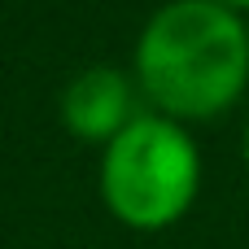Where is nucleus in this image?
I'll use <instances>...</instances> for the list:
<instances>
[{"label": "nucleus", "mask_w": 249, "mask_h": 249, "mask_svg": "<svg viewBox=\"0 0 249 249\" xmlns=\"http://www.w3.org/2000/svg\"><path fill=\"white\" fill-rule=\"evenodd\" d=\"M136 83L153 114L201 123L232 109L249 83V31L214 0H166L136 39Z\"/></svg>", "instance_id": "nucleus-1"}, {"label": "nucleus", "mask_w": 249, "mask_h": 249, "mask_svg": "<svg viewBox=\"0 0 249 249\" xmlns=\"http://www.w3.org/2000/svg\"><path fill=\"white\" fill-rule=\"evenodd\" d=\"M197 188L201 153L184 123L166 114H136L101 153V201L136 232H158L184 219Z\"/></svg>", "instance_id": "nucleus-2"}, {"label": "nucleus", "mask_w": 249, "mask_h": 249, "mask_svg": "<svg viewBox=\"0 0 249 249\" xmlns=\"http://www.w3.org/2000/svg\"><path fill=\"white\" fill-rule=\"evenodd\" d=\"M61 127L79 140L109 144L136 118V88L114 66H88L61 88Z\"/></svg>", "instance_id": "nucleus-3"}, {"label": "nucleus", "mask_w": 249, "mask_h": 249, "mask_svg": "<svg viewBox=\"0 0 249 249\" xmlns=\"http://www.w3.org/2000/svg\"><path fill=\"white\" fill-rule=\"evenodd\" d=\"M214 4H223V9H232V13H241V9H249V0H214Z\"/></svg>", "instance_id": "nucleus-4"}, {"label": "nucleus", "mask_w": 249, "mask_h": 249, "mask_svg": "<svg viewBox=\"0 0 249 249\" xmlns=\"http://www.w3.org/2000/svg\"><path fill=\"white\" fill-rule=\"evenodd\" d=\"M245 158H249V127H245Z\"/></svg>", "instance_id": "nucleus-5"}, {"label": "nucleus", "mask_w": 249, "mask_h": 249, "mask_svg": "<svg viewBox=\"0 0 249 249\" xmlns=\"http://www.w3.org/2000/svg\"><path fill=\"white\" fill-rule=\"evenodd\" d=\"M245 31H249V22H245Z\"/></svg>", "instance_id": "nucleus-6"}]
</instances>
